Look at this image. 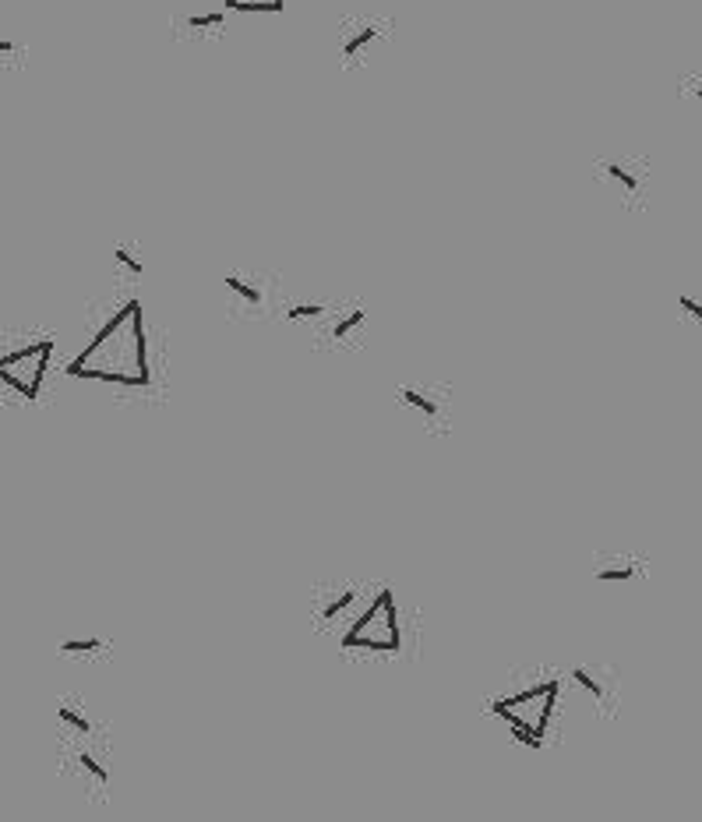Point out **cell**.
<instances>
[{
	"instance_id": "cell-1",
	"label": "cell",
	"mask_w": 702,
	"mask_h": 822,
	"mask_svg": "<svg viewBox=\"0 0 702 822\" xmlns=\"http://www.w3.org/2000/svg\"><path fill=\"white\" fill-rule=\"evenodd\" d=\"M135 300H127L110 322L92 336L82 357L71 360L68 374L75 378H96V382H110L120 389H145L149 385V364H145V325L138 322L131 336H120L131 318Z\"/></svg>"
},
{
	"instance_id": "cell-6",
	"label": "cell",
	"mask_w": 702,
	"mask_h": 822,
	"mask_svg": "<svg viewBox=\"0 0 702 822\" xmlns=\"http://www.w3.org/2000/svg\"><path fill=\"white\" fill-rule=\"evenodd\" d=\"M53 339L50 336H39L32 343L18 346V350H8L4 360H0V378L8 385L15 396L22 399H36L39 396V385H43V374L50 367L53 357Z\"/></svg>"
},
{
	"instance_id": "cell-21",
	"label": "cell",
	"mask_w": 702,
	"mask_h": 822,
	"mask_svg": "<svg viewBox=\"0 0 702 822\" xmlns=\"http://www.w3.org/2000/svg\"><path fill=\"white\" fill-rule=\"evenodd\" d=\"M0 57H4V64H11V68H15L18 60H22V43H18L15 36H4V39H0Z\"/></svg>"
},
{
	"instance_id": "cell-19",
	"label": "cell",
	"mask_w": 702,
	"mask_h": 822,
	"mask_svg": "<svg viewBox=\"0 0 702 822\" xmlns=\"http://www.w3.org/2000/svg\"><path fill=\"white\" fill-rule=\"evenodd\" d=\"M99 650H106L103 639H68V643H60L64 657H96Z\"/></svg>"
},
{
	"instance_id": "cell-7",
	"label": "cell",
	"mask_w": 702,
	"mask_h": 822,
	"mask_svg": "<svg viewBox=\"0 0 702 822\" xmlns=\"http://www.w3.org/2000/svg\"><path fill=\"white\" fill-rule=\"evenodd\" d=\"M360 600V586H332V590H318L314 593V625L329 632V628L339 625V618L350 614V607Z\"/></svg>"
},
{
	"instance_id": "cell-8",
	"label": "cell",
	"mask_w": 702,
	"mask_h": 822,
	"mask_svg": "<svg viewBox=\"0 0 702 822\" xmlns=\"http://www.w3.org/2000/svg\"><path fill=\"white\" fill-rule=\"evenodd\" d=\"M396 399L410 413H417L424 424H431V427L449 424V403H445V396H438L431 385H403V389L396 392Z\"/></svg>"
},
{
	"instance_id": "cell-15",
	"label": "cell",
	"mask_w": 702,
	"mask_h": 822,
	"mask_svg": "<svg viewBox=\"0 0 702 822\" xmlns=\"http://www.w3.org/2000/svg\"><path fill=\"white\" fill-rule=\"evenodd\" d=\"M325 314H329V304H322V300H297V304L286 307V322L290 325H307V322H322Z\"/></svg>"
},
{
	"instance_id": "cell-14",
	"label": "cell",
	"mask_w": 702,
	"mask_h": 822,
	"mask_svg": "<svg viewBox=\"0 0 702 822\" xmlns=\"http://www.w3.org/2000/svg\"><path fill=\"white\" fill-rule=\"evenodd\" d=\"M113 269L124 283H138L145 276V258L135 244H113Z\"/></svg>"
},
{
	"instance_id": "cell-11",
	"label": "cell",
	"mask_w": 702,
	"mask_h": 822,
	"mask_svg": "<svg viewBox=\"0 0 702 822\" xmlns=\"http://www.w3.org/2000/svg\"><path fill=\"white\" fill-rule=\"evenodd\" d=\"M177 29L191 39H209V36H223L230 29V11H195V15H184L177 22Z\"/></svg>"
},
{
	"instance_id": "cell-12",
	"label": "cell",
	"mask_w": 702,
	"mask_h": 822,
	"mask_svg": "<svg viewBox=\"0 0 702 822\" xmlns=\"http://www.w3.org/2000/svg\"><path fill=\"white\" fill-rule=\"evenodd\" d=\"M572 685L576 688H583L586 695H590L593 703L597 706H611L614 703V688H611V681L604 678V671L600 667H593V664H579V667H572Z\"/></svg>"
},
{
	"instance_id": "cell-17",
	"label": "cell",
	"mask_w": 702,
	"mask_h": 822,
	"mask_svg": "<svg viewBox=\"0 0 702 822\" xmlns=\"http://www.w3.org/2000/svg\"><path fill=\"white\" fill-rule=\"evenodd\" d=\"M75 763H78V770L85 773V777H92V784L103 791V787H110V770H106L103 763H99L96 755H89V752H78L75 755Z\"/></svg>"
},
{
	"instance_id": "cell-18",
	"label": "cell",
	"mask_w": 702,
	"mask_h": 822,
	"mask_svg": "<svg viewBox=\"0 0 702 822\" xmlns=\"http://www.w3.org/2000/svg\"><path fill=\"white\" fill-rule=\"evenodd\" d=\"M57 720L64 727H71V731H78V734H89L92 731V720L85 717V713L78 710L75 703H57Z\"/></svg>"
},
{
	"instance_id": "cell-13",
	"label": "cell",
	"mask_w": 702,
	"mask_h": 822,
	"mask_svg": "<svg viewBox=\"0 0 702 822\" xmlns=\"http://www.w3.org/2000/svg\"><path fill=\"white\" fill-rule=\"evenodd\" d=\"M364 325H367V311L360 304H350L346 311H336V318H332L329 329L322 332V339H329V343H346V339L357 336Z\"/></svg>"
},
{
	"instance_id": "cell-22",
	"label": "cell",
	"mask_w": 702,
	"mask_h": 822,
	"mask_svg": "<svg viewBox=\"0 0 702 822\" xmlns=\"http://www.w3.org/2000/svg\"><path fill=\"white\" fill-rule=\"evenodd\" d=\"M695 92H699V99H702V85H695Z\"/></svg>"
},
{
	"instance_id": "cell-4",
	"label": "cell",
	"mask_w": 702,
	"mask_h": 822,
	"mask_svg": "<svg viewBox=\"0 0 702 822\" xmlns=\"http://www.w3.org/2000/svg\"><path fill=\"white\" fill-rule=\"evenodd\" d=\"M392 39V18L371 15V11H353V15L339 18L336 29V60L339 68L357 71L367 68L371 57Z\"/></svg>"
},
{
	"instance_id": "cell-10",
	"label": "cell",
	"mask_w": 702,
	"mask_h": 822,
	"mask_svg": "<svg viewBox=\"0 0 702 822\" xmlns=\"http://www.w3.org/2000/svg\"><path fill=\"white\" fill-rule=\"evenodd\" d=\"M593 576H597L600 583H611V586L635 583V579L643 576V561L625 558V554H604V558H597Z\"/></svg>"
},
{
	"instance_id": "cell-20",
	"label": "cell",
	"mask_w": 702,
	"mask_h": 822,
	"mask_svg": "<svg viewBox=\"0 0 702 822\" xmlns=\"http://www.w3.org/2000/svg\"><path fill=\"white\" fill-rule=\"evenodd\" d=\"M678 307H681V314H685V318H692V322H702V297H695V293H681Z\"/></svg>"
},
{
	"instance_id": "cell-9",
	"label": "cell",
	"mask_w": 702,
	"mask_h": 822,
	"mask_svg": "<svg viewBox=\"0 0 702 822\" xmlns=\"http://www.w3.org/2000/svg\"><path fill=\"white\" fill-rule=\"evenodd\" d=\"M226 293H230V311L233 314H262L269 307V293L247 272H230L226 276Z\"/></svg>"
},
{
	"instance_id": "cell-16",
	"label": "cell",
	"mask_w": 702,
	"mask_h": 822,
	"mask_svg": "<svg viewBox=\"0 0 702 822\" xmlns=\"http://www.w3.org/2000/svg\"><path fill=\"white\" fill-rule=\"evenodd\" d=\"M286 8V0H226V11L237 15H279Z\"/></svg>"
},
{
	"instance_id": "cell-2",
	"label": "cell",
	"mask_w": 702,
	"mask_h": 822,
	"mask_svg": "<svg viewBox=\"0 0 702 822\" xmlns=\"http://www.w3.org/2000/svg\"><path fill=\"white\" fill-rule=\"evenodd\" d=\"M558 688H561L558 678H547L544 685L537 681V685L523 688V692L512 695V699H498V703H491V713H498L501 720H508L519 741L537 748L540 738L547 734V724H551Z\"/></svg>"
},
{
	"instance_id": "cell-5",
	"label": "cell",
	"mask_w": 702,
	"mask_h": 822,
	"mask_svg": "<svg viewBox=\"0 0 702 822\" xmlns=\"http://www.w3.org/2000/svg\"><path fill=\"white\" fill-rule=\"evenodd\" d=\"M403 632H399V607L392 590H381L378 600L357 618V625L343 636V650H385L399 653Z\"/></svg>"
},
{
	"instance_id": "cell-3",
	"label": "cell",
	"mask_w": 702,
	"mask_h": 822,
	"mask_svg": "<svg viewBox=\"0 0 702 822\" xmlns=\"http://www.w3.org/2000/svg\"><path fill=\"white\" fill-rule=\"evenodd\" d=\"M650 177H653V163L643 152H607L593 163V180L611 191V198H618L621 209H643L646 195H650Z\"/></svg>"
}]
</instances>
